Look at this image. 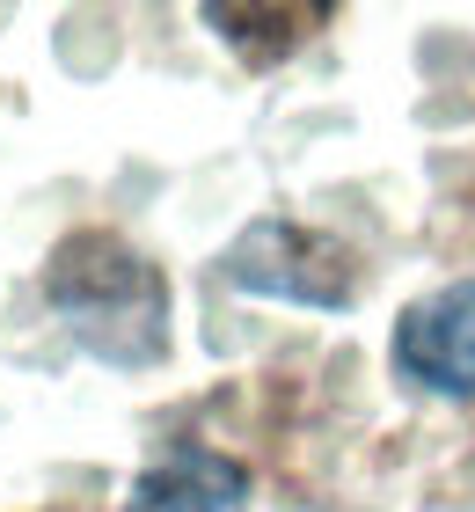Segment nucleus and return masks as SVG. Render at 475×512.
Segmentation results:
<instances>
[{"mask_svg":"<svg viewBox=\"0 0 475 512\" xmlns=\"http://www.w3.org/2000/svg\"><path fill=\"white\" fill-rule=\"evenodd\" d=\"M220 278L234 293H256V300H293V308H322L337 315L359 300V264L337 235L307 220H285V213H264L249 220L242 235L220 249Z\"/></svg>","mask_w":475,"mask_h":512,"instance_id":"nucleus-2","label":"nucleus"},{"mask_svg":"<svg viewBox=\"0 0 475 512\" xmlns=\"http://www.w3.org/2000/svg\"><path fill=\"white\" fill-rule=\"evenodd\" d=\"M198 15L242 66H278V59H293L337 8H329V0H205Z\"/></svg>","mask_w":475,"mask_h":512,"instance_id":"nucleus-4","label":"nucleus"},{"mask_svg":"<svg viewBox=\"0 0 475 512\" xmlns=\"http://www.w3.org/2000/svg\"><path fill=\"white\" fill-rule=\"evenodd\" d=\"M125 512H249V469L212 447H176L132 483Z\"/></svg>","mask_w":475,"mask_h":512,"instance_id":"nucleus-5","label":"nucleus"},{"mask_svg":"<svg viewBox=\"0 0 475 512\" xmlns=\"http://www.w3.org/2000/svg\"><path fill=\"white\" fill-rule=\"evenodd\" d=\"M44 300L81 352L117 374H147L169 359V278L147 249H132L110 227H81L52 249Z\"/></svg>","mask_w":475,"mask_h":512,"instance_id":"nucleus-1","label":"nucleus"},{"mask_svg":"<svg viewBox=\"0 0 475 512\" xmlns=\"http://www.w3.org/2000/svg\"><path fill=\"white\" fill-rule=\"evenodd\" d=\"M388 352L410 388L446 395V403H475V278H454V286L410 300L395 315Z\"/></svg>","mask_w":475,"mask_h":512,"instance_id":"nucleus-3","label":"nucleus"}]
</instances>
